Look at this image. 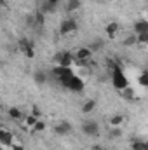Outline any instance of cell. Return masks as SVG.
<instances>
[{"label":"cell","instance_id":"obj_1","mask_svg":"<svg viewBox=\"0 0 148 150\" xmlns=\"http://www.w3.org/2000/svg\"><path fill=\"white\" fill-rule=\"evenodd\" d=\"M111 84H113V87H115L117 91H122V89H125V87L129 86V80H127V77H125L124 70L120 68V65H118V63H115V65H113V72H111Z\"/></svg>","mask_w":148,"mask_h":150},{"label":"cell","instance_id":"obj_2","mask_svg":"<svg viewBox=\"0 0 148 150\" xmlns=\"http://www.w3.org/2000/svg\"><path fill=\"white\" fill-rule=\"evenodd\" d=\"M65 89H70L72 93H82L84 91V87H85V82H84V79L82 77H78V75H70L68 79H63L61 82H59Z\"/></svg>","mask_w":148,"mask_h":150},{"label":"cell","instance_id":"obj_3","mask_svg":"<svg viewBox=\"0 0 148 150\" xmlns=\"http://www.w3.org/2000/svg\"><path fill=\"white\" fill-rule=\"evenodd\" d=\"M80 131H82L84 136H89V138L98 136V134H99V124H98L96 120H92V119H87V120L82 122Z\"/></svg>","mask_w":148,"mask_h":150},{"label":"cell","instance_id":"obj_4","mask_svg":"<svg viewBox=\"0 0 148 150\" xmlns=\"http://www.w3.org/2000/svg\"><path fill=\"white\" fill-rule=\"evenodd\" d=\"M52 63H54V65H59V67H72V63H73V54H72L70 51H59V52L54 54Z\"/></svg>","mask_w":148,"mask_h":150},{"label":"cell","instance_id":"obj_5","mask_svg":"<svg viewBox=\"0 0 148 150\" xmlns=\"http://www.w3.org/2000/svg\"><path fill=\"white\" fill-rule=\"evenodd\" d=\"M19 49L23 51V54L26 58H33L35 56V42L32 38H28V37L19 38Z\"/></svg>","mask_w":148,"mask_h":150},{"label":"cell","instance_id":"obj_6","mask_svg":"<svg viewBox=\"0 0 148 150\" xmlns=\"http://www.w3.org/2000/svg\"><path fill=\"white\" fill-rule=\"evenodd\" d=\"M77 30H78V23H77V19H73V18H66V19H63L61 25H59V33H61V35L73 33Z\"/></svg>","mask_w":148,"mask_h":150},{"label":"cell","instance_id":"obj_7","mask_svg":"<svg viewBox=\"0 0 148 150\" xmlns=\"http://www.w3.org/2000/svg\"><path fill=\"white\" fill-rule=\"evenodd\" d=\"M51 75H52L54 79H58V82H61L63 79H68L70 75H73V72H72L70 67H59V65H56V67L51 70Z\"/></svg>","mask_w":148,"mask_h":150},{"label":"cell","instance_id":"obj_8","mask_svg":"<svg viewBox=\"0 0 148 150\" xmlns=\"http://www.w3.org/2000/svg\"><path fill=\"white\" fill-rule=\"evenodd\" d=\"M72 131H73V126H72L68 120H61L59 124L54 126V133L59 134V136H68Z\"/></svg>","mask_w":148,"mask_h":150},{"label":"cell","instance_id":"obj_9","mask_svg":"<svg viewBox=\"0 0 148 150\" xmlns=\"http://www.w3.org/2000/svg\"><path fill=\"white\" fill-rule=\"evenodd\" d=\"M12 133L11 131H7V129H4V127H0V145H4V147H11L12 145Z\"/></svg>","mask_w":148,"mask_h":150},{"label":"cell","instance_id":"obj_10","mask_svg":"<svg viewBox=\"0 0 148 150\" xmlns=\"http://www.w3.org/2000/svg\"><path fill=\"white\" fill-rule=\"evenodd\" d=\"M30 23L33 25V28H38V30H40V28L45 25V14H42L40 11H38V12H35V14L30 18Z\"/></svg>","mask_w":148,"mask_h":150},{"label":"cell","instance_id":"obj_11","mask_svg":"<svg viewBox=\"0 0 148 150\" xmlns=\"http://www.w3.org/2000/svg\"><path fill=\"white\" fill-rule=\"evenodd\" d=\"M91 58H92V52L87 49V45L85 47H78L77 52L73 54V59H91Z\"/></svg>","mask_w":148,"mask_h":150},{"label":"cell","instance_id":"obj_12","mask_svg":"<svg viewBox=\"0 0 148 150\" xmlns=\"http://www.w3.org/2000/svg\"><path fill=\"white\" fill-rule=\"evenodd\" d=\"M140 33H148V21L147 19H138L134 23V35Z\"/></svg>","mask_w":148,"mask_h":150},{"label":"cell","instance_id":"obj_13","mask_svg":"<svg viewBox=\"0 0 148 150\" xmlns=\"http://www.w3.org/2000/svg\"><path fill=\"white\" fill-rule=\"evenodd\" d=\"M103 47H105V40H103V38H96V40H92V42L87 45V49H89L92 54L98 52V51H101Z\"/></svg>","mask_w":148,"mask_h":150},{"label":"cell","instance_id":"obj_14","mask_svg":"<svg viewBox=\"0 0 148 150\" xmlns=\"http://www.w3.org/2000/svg\"><path fill=\"white\" fill-rule=\"evenodd\" d=\"M118 30H120V26H118V23H108L106 26H105V32H106V35L110 38H113L117 33H118Z\"/></svg>","mask_w":148,"mask_h":150},{"label":"cell","instance_id":"obj_15","mask_svg":"<svg viewBox=\"0 0 148 150\" xmlns=\"http://www.w3.org/2000/svg\"><path fill=\"white\" fill-rule=\"evenodd\" d=\"M131 149L132 150H148V143L145 140H140V138H134L131 142Z\"/></svg>","mask_w":148,"mask_h":150},{"label":"cell","instance_id":"obj_16","mask_svg":"<svg viewBox=\"0 0 148 150\" xmlns=\"http://www.w3.org/2000/svg\"><path fill=\"white\" fill-rule=\"evenodd\" d=\"M47 79H49V75L45 74V72H42V70L35 72V75H33V80L37 82L38 86H44V84L47 82Z\"/></svg>","mask_w":148,"mask_h":150},{"label":"cell","instance_id":"obj_17","mask_svg":"<svg viewBox=\"0 0 148 150\" xmlns=\"http://www.w3.org/2000/svg\"><path fill=\"white\" fill-rule=\"evenodd\" d=\"M7 113H9V117H11L12 120H21V119H23V112H21L18 107H11V108L7 110Z\"/></svg>","mask_w":148,"mask_h":150},{"label":"cell","instance_id":"obj_18","mask_svg":"<svg viewBox=\"0 0 148 150\" xmlns=\"http://www.w3.org/2000/svg\"><path fill=\"white\" fill-rule=\"evenodd\" d=\"M82 7V0H68L66 2V11L68 12H75Z\"/></svg>","mask_w":148,"mask_h":150},{"label":"cell","instance_id":"obj_19","mask_svg":"<svg viewBox=\"0 0 148 150\" xmlns=\"http://www.w3.org/2000/svg\"><path fill=\"white\" fill-rule=\"evenodd\" d=\"M94 108H96V100H87L82 105V113H91Z\"/></svg>","mask_w":148,"mask_h":150},{"label":"cell","instance_id":"obj_20","mask_svg":"<svg viewBox=\"0 0 148 150\" xmlns=\"http://www.w3.org/2000/svg\"><path fill=\"white\" fill-rule=\"evenodd\" d=\"M108 136H110V138H120V136H122L120 126H111V129L108 131Z\"/></svg>","mask_w":148,"mask_h":150},{"label":"cell","instance_id":"obj_21","mask_svg":"<svg viewBox=\"0 0 148 150\" xmlns=\"http://www.w3.org/2000/svg\"><path fill=\"white\" fill-rule=\"evenodd\" d=\"M122 122H124V115H120V113L111 115V119H110V124H111V126H120Z\"/></svg>","mask_w":148,"mask_h":150},{"label":"cell","instance_id":"obj_22","mask_svg":"<svg viewBox=\"0 0 148 150\" xmlns=\"http://www.w3.org/2000/svg\"><path fill=\"white\" fill-rule=\"evenodd\" d=\"M138 82H140L141 87H147L148 86V72H141L140 77H138Z\"/></svg>","mask_w":148,"mask_h":150},{"label":"cell","instance_id":"obj_23","mask_svg":"<svg viewBox=\"0 0 148 150\" xmlns=\"http://www.w3.org/2000/svg\"><path fill=\"white\" fill-rule=\"evenodd\" d=\"M136 44L147 45L148 44V33H140V35H136Z\"/></svg>","mask_w":148,"mask_h":150},{"label":"cell","instance_id":"obj_24","mask_svg":"<svg viewBox=\"0 0 148 150\" xmlns=\"http://www.w3.org/2000/svg\"><path fill=\"white\" fill-rule=\"evenodd\" d=\"M32 129H33V131H37V133H42V131H45V122L38 119L37 122L33 124V127H32Z\"/></svg>","mask_w":148,"mask_h":150},{"label":"cell","instance_id":"obj_25","mask_svg":"<svg viewBox=\"0 0 148 150\" xmlns=\"http://www.w3.org/2000/svg\"><path fill=\"white\" fill-rule=\"evenodd\" d=\"M73 63L78 68H87L91 65V59H73Z\"/></svg>","mask_w":148,"mask_h":150},{"label":"cell","instance_id":"obj_26","mask_svg":"<svg viewBox=\"0 0 148 150\" xmlns=\"http://www.w3.org/2000/svg\"><path fill=\"white\" fill-rule=\"evenodd\" d=\"M124 45H125V47H131V45H136V35H134V33H131L129 37H127L125 40H124Z\"/></svg>","mask_w":148,"mask_h":150},{"label":"cell","instance_id":"obj_27","mask_svg":"<svg viewBox=\"0 0 148 150\" xmlns=\"http://www.w3.org/2000/svg\"><path fill=\"white\" fill-rule=\"evenodd\" d=\"M54 11H56V7L49 5L47 2H44V5H42V9H40V12H42V14H49V12H54Z\"/></svg>","mask_w":148,"mask_h":150},{"label":"cell","instance_id":"obj_28","mask_svg":"<svg viewBox=\"0 0 148 150\" xmlns=\"http://www.w3.org/2000/svg\"><path fill=\"white\" fill-rule=\"evenodd\" d=\"M37 120H38V119L35 117V115H32V113L25 117V122H26V126H30V127H33V124H35Z\"/></svg>","mask_w":148,"mask_h":150},{"label":"cell","instance_id":"obj_29","mask_svg":"<svg viewBox=\"0 0 148 150\" xmlns=\"http://www.w3.org/2000/svg\"><path fill=\"white\" fill-rule=\"evenodd\" d=\"M32 115H35L37 119H40V115H42V112H40V108H38L37 105H35V107L32 108Z\"/></svg>","mask_w":148,"mask_h":150},{"label":"cell","instance_id":"obj_30","mask_svg":"<svg viewBox=\"0 0 148 150\" xmlns=\"http://www.w3.org/2000/svg\"><path fill=\"white\" fill-rule=\"evenodd\" d=\"M11 149H12V150H25V147H23L21 143H12V145H11Z\"/></svg>","mask_w":148,"mask_h":150},{"label":"cell","instance_id":"obj_31","mask_svg":"<svg viewBox=\"0 0 148 150\" xmlns=\"http://www.w3.org/2000/svg\"><path fill=\"white\" fill-rule=\"evenodd\" d=\"M49 5H52V7H58V4H59V0H45Z\"/></svg>","mask_w":148,"mask_h":150},{"label":"cell","instance_id":"obj_32","mask_svg":"<svg viewBox=\"0 0 148 150\" xmlns=\"http://www.w3.org/2000/svg\"><path fill=\"white\" fill-rule=\"evenodd\" d=\"M91 150H105V149H103L101 145H92V147H91Z\"/></svg>","mask_w":148,"mask_h":150},{"label":"cell","instance_id":"obj_33","mask_svg":"<svg viewBox=\"0 0 148 150\" xmlns=\"http://www.w3.org/2000/svg\"><path fill=\"white\" fill-rule=\"evenodd\" d=\"M5 2H7V0H0V7H4V5H5Z\"/></svg>","mask_w":148,"mask_h":150}]
</instances>
